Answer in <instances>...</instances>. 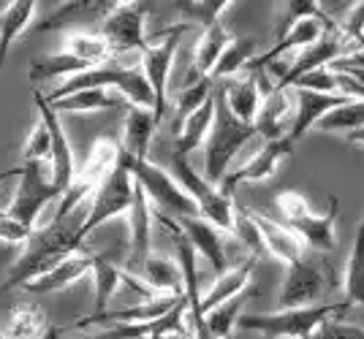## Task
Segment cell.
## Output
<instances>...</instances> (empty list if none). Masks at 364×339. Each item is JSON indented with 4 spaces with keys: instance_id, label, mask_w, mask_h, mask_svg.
Segmentation results:
<instances>
[{
    "instance_id": "obj_1",
    "label": "cell",
    "mask_w": 364,
    "mask_h": 339,
    "mask_svg": "<svg viewBox=\"0 0 364 339\" xmlns=\"http://www.w3.org/2000/svg\"><path fill=\"white\" fill-rule=\"evenodd\" d=\"M87 209L90 206H85L82 212L71 215L65 223H52L49 228H36L33 239L25 247V252L11 266V274L6 277L3 288H25L31 279L41 277L49 269H55L60 261H65L68 255H74L76 250L82 247L76 233H79L85 217H87Z\"/></svg>"
},
{
    "instance_id": "obj_2",
    "label": "cell",
    "mask_w": 364,
    "mask_h": 339,
    "mask_svg": "<svg viewBox=\"0 0 364 339\" xmlns=\"http://www.w3.org/2000/svg\"><path fill=\"white\" fill-rule=\"evenodd\" d=\"M346 304H318V307H304V309H274V312H245L240 318L237 328L240 331H253L261 334L264 339H316L321 328L337 321Z\"/></svg>"
},
{
    "instance_id": "obj_3",
    "label": "cell",
    "mask_w": 364,
    "mask_h": 339,
    "mask_svg": "<svg viewBox=\"0 0 364 339\" xmlns=\"http://www.w3.org/2000/svg\"><path fill=\"white\" fill-rule=\"evenodd\" d=\"M253 136H258L256 128L240 123L231 114V109L226 104V95H223V87L215 90V125L210 139L204 144V177L213 185H223V179L231 174V163H234L237 152Z\"/></svg>"
},
{
    "instance_id": "obj_4",
    "label": "cell",
    "mask_w": 364,
    "mask_h": 339,
    "mask_svg": "<svg viewBox=\"0 0 364 339\" xmlns=\"http://www.w3.org/2000/svg\"><path fill=\"white\" fill-rule=\"evenodd\" d=\"M332 204L326 212H316L310 201L296 190L277 193V209L291 231L318 252H334L337 250V215H340V199L332 196Z\"/></svg>"
},
{
    "instance_id": "obj_5",
    "label": "cell",
    "mask_w": 364,
    "mask_h": 339,
    "mask_svg": "<svg viewBox=\"0 0 364 339\" xmlns=\"http://www.w3.org/2000/svg\"><path fill=\"white\" fill-rule=\"evenodd\" d=\"M122 163L134 174L136 185L144 190L147 201L152 204L155 212L168 217H196V201L191 199V193L180 185V179L166 169L155 166L152 160H141V157H131L122 152Z\"/></svg>"
},
{
    "instance_id": "obj_6",
    "label": "cell",
    "mask_w": 364,
    "mask_h": 339,
    "mask_svg": "<svg viewBox=\"0 0 364 339\" xmlns=\"http://www.w3.org/2000/svg\"><path fill=\"white\" fill-rule=\"evenodd\" d=\"M171 174L191 193V199L196 201L198 217L213 223L215 228L223 231L226 236L237 233V204H234V196H228L220 185H213L204 177V171L193 169L191 157H174V171Z\"/></svg>"
},
{
    "instance_id": "obj_7",
    "label": "cell",
    "mask_w": 364,
    "mask_h": 339,
    "mask_svg": "<svg viewBox=\"0 0 364 339\" xmlns=\"http://www.w3.org/2000/svg\"><path fill=\"white\" fill-rule=\"evenodd\" d=\"M147 6L144 3H114V9L101 19V35L112 49V60L122 62V57H136L147 52Z\"/></svg>"
},
{
    "instance_id": "obj_8",
    "label": "cell",
    "mask_w": 364,
    "mask_h": 339,
    "mask_svg": "<svg viewBox=\"0 0 364 339\" xmlns=\"http://www.w3.org/2000/svg\"><path fill=\"white\" fill-rule=\"evenodd\" d=\"M60 199L63 190L55 185L52 163H22V177L6 215H11L22 226L36 231L41 212L49 204H60Z\"/></svg>"
},
{
    "instance_id": "obj_9",
    "label": "cell",
    "mask_w": 364,
    "mask_h": 339,
    "mask_svg": "<svg viewBox=\"0 0 364 339\" xmlns=\"http://www.w3.org/2000/svg\"><path fill=\"white\" fill-rule=\"evenodd\" d=\"M134 196H136V179L134 174L128 171V166L122 163L109 174L107 179L101 182V187L95 190V196L90 199V209H87V217L79 228V242H85L90 233H95L101 226H107L117 217H128L131 206H134Z\"/></svg>"
},
{
    "instance_id": "obj_10",
    "label": "cell",
    "mask_w": 364,
    "mask_h": 339,
    "mask_svg": "<svg viewBox=\"0 0 364 339\" xmlns=\"http://www.w3.org/2000/svg\"><path fill=\"white\" fill-rule=\"evenodd\" d=\"M188 30V22L182 25H174L171 30L164 33L161 41H155L147 47V52L141 55V71L150 82L152 95H155V120L161 123L164 114H166L168 106V82H171V65H174V57H177V49H180V38L182 33Z\"/></svg>"
},
{
    "instance_id": "obj_11",
    "label": "cell",
    "mask_w": 364,
    "mask_h": 339,
    "mask_svg": "<svg viewBox=\"0 0 364 339\" xmlns=\"http://www.w3.org/2000/svg\"><path fill=\"white\" fill-rule=\"evenodd\" d=\"M326 291V274L318 263L302 258L299 263L286 266V277L277 293V309H304L318 307Z\"/></svg>"
},
{
    "instance_id": "obj_12",
    "label": "cell",
    "mask_w": 364,
    "mask_h": 339,
    "mask_svg": "<svg viewBox=\"0 0 364 339\" xmlns=\"http://www.w3.org/2000/svg\"><path fill=\"white\" fill-rule=\"evenodd\" d=\"M294 152V141L291 139H277V141H261L256 152L245 160L242 166L228 174L223 179V190L228 196H234V187L242 182H267L269 177H274V171L280 169V163Z\"/></svg>"
},
{
    "instance_id": "obj_13",
    "label": "cell",
    "mask_w": 364,
    "mask_h": 339,
    "mask_svg": "<svg viewBox=\"0 0 364 339\" xmlns=\"http://www.w3.org/2000/svg\"><path fill=\"white\" fill-rule=\"evenodd\" d=\"M33 101H36V109H38V117L46 123L49 128V133H52V177H55V185L63 190V196H65V190L71 187V182L76 179V163H74V150H71V141H68V133H65V128H63V120L60 114L55 111V106L49 104L44 98V93H36L33 95Z\"/></svg>"
},
{
    "instance_id": "obj_14",
    "label": "cell",
    "mask_w": 364,
    "mask_h": 339,
    "mask_svg": "<svg viewBox=\"0 0 364 339\" xmlns=\"http://www.w3.org/2000/svg\"><path fill=\"white\" fill-rule=\"evenodd\" d=\"M350 49V44L343 38V33H329L323 35L316 47L304 49L296 55V60L286 65L283 77L274 82V90H291L294 82H299L302 77L313 74V71H321V68H329L337 57H343Z\"/></svg>"
},
{
    "instance_id": "obj_15",
    "label": "cell",
    "mask_w": 364,
    "mask_h": 339,
    "mask_svg": "<svg viewBox=\"0 0 364 339\" xmlns=\"http://www.w3.org/2000/svg\"><path fill=\"white\" fill-rule=\"evenodd\" d=\"M185 296H161L152 301H139L134 307L122 309H104V312H87L85 318H79L71 328H87V326H141L158 321L161 315H166L168 309H174Z\"/></svg>"
},
{
    "instance_id": "obj_16",
    "label": "cell",
    "mask_w": 364,
    "mask_h": 339,
    "mask_svg": "<svg viewBox=\"0 0 364 339\" xmlns=\"http://www.w3.org/2000/svg\"><path fill=\"white\" fill-rule=\"evenodd\" d=\"M171 220L177 223V228L182 231V236L193 245V250L198 252V258H204L218 274H223V272L231 269V266H228L226 242H223L226 233L218 231L213 223H207L204 217H198V215L196 217H171Z\"/></svg>"
},
{
    "instance_id": "obj_17",
    "label": "cell",
    "mask_w": 364,
    "mask_h": 339,
    "mask_svg": "<svg viewBox=\"0 0 364 339\" xmlns=\"http://www.w3.org/2000/svg\"><path fill=\"white\" fill-rule=\"evenodd\" d=\"M247 217L253 220V226L258 228V236L264 242V252H269L274 261H280L283 266H291V263H299L304 258V242L291 231L286 223H277L272 217H267L264 212H256V209H247L245 206Z\"/></svg>"
},
{
    "instance_id": "obj_18",
    "label": "cell",
    "mask_w": 364,
    "mask_h": 339,
    "mask_svg": "<svg viewBox=\"0 0 364 339\" xmlns=\"http://www.w3.org/2000/svg\"><path fill=\"white\" fill-rule=\"evenodd\" d=\"M272 90L274 87L264 84V71H247L242 79H237L228 87H223V95H226V104L231 109V114L240 123L256 128L261 104H264V98L272 93Z\"/></svg>"
},
{
    "instance_id": "obj_19",
    "label": "cell",
    "mask_w": 364,
    "mask_h": 339,
    "mask_svg": "<svg viewBox=\"0 0 364 339\" xmlns=\"http://www.w3.org/2000/svg\"><path fill=\"white\" fill-rule=\"evenodd\" d=\"M152 223H155V212L152 204L147 201L144 190L136 185V196H134V206L128 212V231H131V242H128V261L125 269L134 272L141 269L144 258L152 252Z\"/></svg>"
},
{
    "instance_id": "obj_20",
    "label": "cell",
    "mask_w": 364,
    "mask_h": 339,
    "mask_svg": "<svg viewBox=\"0 0 364 339\" xmlns=\"http://www.w3.org/2000/svg\"><path fill=\"white\" fill-rule=\"evenodd\" d=\"M294 101H296V114H294V125H291L289 139L296 141L307 136L313 128H318V123L332 114L334 109L346 106L353 98L348 95H323V93H307V90H294Z\"/></svg>"
},
{
    "instance_id": "obj_21",
    "label": "cell",
    "mask_w": 364,
    "mask_h": 339,
    "mask_svg": "<svg viewBox=\"0 0 364 339\" xmlns=\"http://www.w3.org/2000/svg\"><path fill=\"white\" fill-rule=\"evenodd\" d=\"M92 274V255L90 252H74L65 261H60L55 269H49L46 274L31 279L25 285V291L33 296H49V293H63L71 285H76L79 279L90 277Z\"/></svg>"
},
{
    "instance_id": "obj_22",
    "label": "cell",
    "mask_w": 364,
    "mask_h": 339,
    "mask_svg": "<svg viewBox=\"0 0 364 339\" xmlns=\"http://www.w3.org/2000/svg\"><path fill=\"white\" fill-rule=\"evenodd\" d=\"M289 93L291 90H272L264 98L256 120V133L264 141L289 139L294 114H296V101Z\"/></svg>"
},
{
    "instance_id": "obj_23",
    "label": "cell",
    "mask_w": 364,
    "mask_h": 339,
    "mask_svg": "<svg viewBox=\"0 0 364 339\" xmlns=\"http://www.w3.org/2000/svg\"><path fill=\"white\" fill-rule=\"evenodd\" d=\"M256 261L258 258L250 255V258H245V261L234 263L228 272L218 274L213 285L207 288V293L201 296V315H207V312L218 309L220 304H226L231 299L242 296V293L250 288V279L256 274Z\"/></svg>"
},
{
    "instance_id": "obj_24",
    "label": "cell",
    "mask_w": 364,
    "mask_h": 339,
    "mask_svg": "<svg viewBox=\"0 0 364 339\" xmlns=\"http://www.w3.org/2000/svg\"><path fill=\"white\" fill-rule=\"evenodd\" d=\"M158 128H161V123L155 120V114H152L150 109L128 106L125 109V120H122V152L131 155V157L147 160Z\"/></svg>"
},
{
    "instance_id": "obj_25",
    "label": "cell",
    "mask_w": 364,
    "mask_h": 339,
    "mask_svg": "<svg viewBox=\"0 0 364 339\" xmlns=\"http://www.w3.org/2000/svg\"><path fill=\"white\" fill-rule=\"evenodd\" d=\"M141 277L158 296H185L182 269L174 255L150 252L141 263Z\"/></svg>"
},
{
    "instance_id": "obj_26",
    "label": "cell",
    "mask_w": 364,
    "mask_h": 339,
    "mask_svg": "<svg viewBox=\"0 0 364 339\" xmlns=\"http://www.w3.org/2000/svg\"><path fill=\"white\" fill-rule=\"evenodd\" d=\"M215 125V98L210 104L193 111L177 130V139H174V157H191V152H196L198 147H204L210 133H213Z\"/></svg>"
},
{
    "instance_id": "obj_27",
    "label": "cell",
    "mask_w": 364,
    "mask_h": 339,
    "mask_svg": "<svg viewBox=\"0 0 364 339\" xmlns=\"http://www.w3.org/2000/svg\"><path fill=\"white\" fill-rule=\"evenodd\" d=\"M234 38L237 35L228 28H223L220 22L207 28V30H201L196 47H193V68H196L198 77H215V68H218L223 52H226Z\"/></svg>"
},
{
    "instance_id": "obj_28",
    "label": "cell",
    "mask_w": 364,
    "mask_h": 339,
    "mask_svg": "<svg viewBox=\"0 0 364 339\" xmlns=\"http://www.w3.org/2000/svg\"><path fill=\"white\" fill-rule=\"evenodd\" d=\"M36 9H38L36 0H14V3H6L3 6V11H0V71L6 65L11 44L31 28Z\"/></svg>"
},
{
    "instance_id": "obj_29",
    "label": "cell",
    "mask_w": 364,
    "mask_h": 339,
    "mask_svg": "<svg viewBox=\"0 0 364 339\" xmlns=\"http://www.w3.org/2000/svg\"><path fill=\"white\" fill-rule=\"evenodd\" d=\"M343 304L346 307L364 309V220L356 228L353 245H350L348 261H346V277H343Z\"/></svg>"
},
{
    "instance_id": "obj_30",
    "label": "cell",
    "mask_w": 364,
    "mask_h": 339,
    "mask_svg": "<svg viewBox=\"0 0 364 339\" xmlns=\"http://www.w3.org/2000/svg\"><path fill=\"white\" fill-rule=\"evenodd\" d=\"M122 272L125 266H117L109 255H92V288H95V301L92 312H104L109 309L114 293L122 288Z\"/></svg>"
},
{
    "instance_id": "obj_31",
    "label": "cell",
    "mask_w": 364,
    "mask_h": 339,
    "mask_svg": "<svg viewBox=\"0 0 364 339\" xmlns=\"http://www.w3.org/2000/svg\"><path fill=\"white\" fill-rule=\"evenodd\" d=\"M58 114H101V111H112V109L125 106L122 95H112L109 90H82L63 101L52 104Z\"/></svg>"
},
{
    "instance_id": "obj_32",
    "label": "cell",
    "mask_w": 364,
    "mask_h": 339,
    "mask_svg": "<svg viewBox=\"0 0 364 339\" xmlns=\"http://www.w3.org/2000/svg\"><path fill=\"white\" fill-rule=\"evenodd\" d=\"M52 328L46 312L33 301L25 304H16L11 312V321L3 328V337L6 339H41Z\"/></svg>"
},
{
    "instance_id": "obj_33",
    "label": "cell",
    "mask_w": 364,
    "mask_h": 339,
    "mask_svg": "<svg viewBox=\"0 0 364 339\" xmlns=\"http://www.w3.org/2000/svg\"><path fill=\"white\" fill-rule=\"evenodd\" d=\"M63 52L74 55L76 60L87 62L90 68L112 60V49H109V44L104 41L101 33H85V30L68 33L65 41H63Z\"/></svg>"
},
{
    "instance_id": "obj_34",
    "label": "cell",
    "mask_w": 364,
    "mask_h": 339,
    "mask_svg": "<svg viewBox=\"0 0 364 339\" xmlns=\"http://www.w3.org/2000/svg\"><path fill=\"white\" fill-rule=\"evenodd\" d=\"M85 71H90V65L82 60H76L74 55H68V52H55V55H46L41 60H36L31 65V82H44V79H63V82H68V79L79 77V74H85Z\"/></svg>"
},
{
    "instance_id": "obj_35",
    "label": "cell",
    "mask_w": 364,
    "mask_h": 339,
    "mask_svg": "<svg viewBox=\"0 0 364 339\" xmlns=\"http://www.w3.org/2000/svg\"><path fill=\"white\" fill-rule=\"evenodd\" d=\"M215 98V79L213 77H196L191 84H185L177 98H174V109H177V114H174V130H180V125L193 114L198 109L204 106V104H210Z\"/></svg>"
},
{
    "instance_id": "obj_36",
    "label": "cell",
    "mask_w": 364,
    "mask_h": 339,
    "mask_svg": "<svg viewBox=\"0 0 364 339\" xmlns=\"http://www.w3.org/2000/svg\"><path fill=\"white\" fill-rule=\"evenodd\" d=\"M329 16L321 9L318 0H286V3H274V41L283 38L286 33L299 25L304 19H323Z\"/></svg>"
},
{
    "instance_id": "obj_37",
    "label": "cell",
    "mask_w": 364,
    "mask_h": 339,
    "mask_svg": "<svg viewBox=\"0 0 364 339\" xmlns=\"http://www.w3.org/2000/svg\"><path fill=\"white\" fill-rule=\"evenodd\" d=\"M256 57H258L256 41H253V38H240V35H237V38L228 44L226 52H223V57H220V62H218L213 79H234V77L242 79V74L250 71V65H253Z\"/></svg>"
},
{
    "instance_id": "obj_38",
    "label": "cell",
    "mask_w": 364,
    "mask_h": 339,
    "mask_svg": "<svg viewBox=\"0 0 364 339\" xmlns=\"http://www.w3.org/2000/svg\"><path fill=\"white\" fill-rule=\"evenodd\" d=\"M250 296H253V291H245L242 296H237V299H231V301L204 315V323H207V331L213 334V339H231L240 318L245 315V304Z\"/></svg>"
},
{
    "instance_id": "obj_39",
    "label": "cell",
    "mask_w": 364,
    "mask_h": 339,
    "mask_svg": "<svg viewBox=\"0 0 364 339\" xmlns=\"http://www.w3.org/2000/svg\"><path fill=\"white\" fill-rule=\"evenodd\" d=\"M188 25H198L201 30L213 28L220 22V16L226 14L228 6H234L231 0H191V3H174Z\"/></svg>"
},
{
    "instance_id": "obj_40",
    "label": "cell",
    "mask_w": 364,
    "mask_h": 339,
    "mask_svg": "<svg viewBox=\"0 0 364 339\" xmlns=\"http://www.w3.org/2000/svg\"><path fill=\"white\" fill-rule=\"evenodd\" d=\"M364 128V101H350L346 106L334 109L332 114H326L318 123V130L323 133H353Z\"/></svg>"
},
{
    "instance_id": "obj_41",
    "label": "cell",
    "mask_w": 364,
    "mask_h": 339,
    "mask_svg": "<svg viewBox=\"0 0 364 339\" xmlns=\"http://www.w3.org/2000/svg\"><path fill=\"white\" fill-rule=\"evenodd\" d=\"M22 160L25 163H49L52 160V133L41 117L31 128V136H28L25 150H22Z\"/></svg>"
},
{
    "instance_id": "obj_42",
    "label": "cell",
    "mask_w": 364,
    "mask_h": 339,
    "mask_svg": "<svg viewBox=\"0 0 364 339\" xmlns=\"http://www.w3.org/2000/svg\"><path fill=\"white\" fill-rule=\"evenodd\" d=\"M291 90H307V93H323V95H343L340 90V74L332 68H321L302 77L299 82H294Z\"/></svg>"
},
{
    "instance_id": "obj_43",
    "label": "cell",
    "mask_w": 364,
    "mask_h": 339,
    "mask_svg": "<svg viewBox=\"0 0 364 339\" xmlns=\"http://www.w3.org/2000/svg\"><path fill=\"white\" fill-rule=\"evenodd\" d=\"M33 228L22 226L19 220H14L11 215H0V242L3 245H14V247H28V242L33 239Z\"/></svg>"
},
{
    "instance_id": "obj_44",
    "label": "cell",
    "mask_w": 364,
    "mask_h": 339,
    "mask_svg": "<svg viewBox=\"0 0 364 339\" xmlns=\"http://www.w3.org/2000/svg\"><path fill=\"white\" fill-rule=\"evenodd\" d=\"M340 33L348 44H359L364 38V0L353 3V9L348 11V16L340 22Z\"/></svg>"
},
{
    "instance_id": "obj_45",
    "label": "cell",
    "mask_w": 364,
    "mask_h": 339,
    "mask_svg": "<svg viewBox=\"0 0 364 339\" xmlns=\"http://www.w3.org/2000/svg\"><path fill=\"white\" fill-rule=\"evenodd\" d=\"M318 339H364V326L346 323V321H329L321 328Z\"/></svg>"
},
{
    "instance_id": "obj_46",
    "label": "cell",
    "mask_w": 364,
    "mask_h": 339,
    "mask_svg": "<svg viewBox=\"0 0 364 339\" xmlns=\"http://www.w3.org/2000/svg\"><path fill=\"white\" fill-rule=\"evenodd\" d=\"M19 177H22V166H11V169L0 171V187L6 185L9 179H19Z\"/></svg>"
},
{
    "instance_id": "obj_47",
    "label": "cell",
    "mask_w": 364,
    "mask_h": 339,
    "mask_svg": "<svg viewBox=\"0 0 364 339\" xmlns=\"http://www.w3.org/2000/svg\"><path fill=\"white\" fill-rule=\"evenodd\" d=\"M348 141H350V144H356V147H364V128H362V130H353V133H348Z\"/></svg>"
},
{
    "instance_id": "obj_48",
    "label": "cell",
    "mask_w": 364,
    "mask_h": 339,
    "mask_svg": "<svg viewBox=\"0 0 364 339\" xmlns=\"http://www.w3.org/2000/svg\"><path fill=\"white\" fill-rule=\"evenodd\" d=\"M63 331H65V328H58V326H52V328H49V331H46V334L41 339H60Z\"/></svg>"
},
{
    "instance_id": "obj_49",
    "label": "cell",
    "mask_w": 364,
    "mask_h": 339,
    "mask_svg": "<svg viewBox=\"0 0 364 339\" xmlns=\"http://www.w3.org/2000/svg\"><path fill=\"white\" fill-rule=\"evenodd\" d=\"M161 339H193V337H191V328H185L180 334H168V337H161Z\"/></svg>"
},
{
    "instance_id": "obj_50",
    "label": "cell",
    "mask_w": 364,
    "mask_h": 339,
    "mask_svg": "<svg viewBox=\"0 0 364 339\" xmlns=\"http://www.w3.org/2000/svg\"><path fill=\"white\" fill-rule=\"evenodd\" d=\"M0 215H3V212H0Z\"/></svg>"
}]
</instances>
